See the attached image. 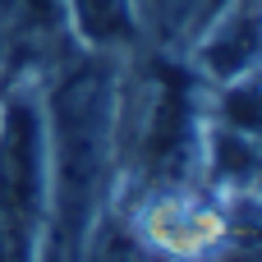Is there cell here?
I'll use <instances>...</instances> for the list:
<instances>
[{"mask_svg":"<svg viewBox=\"0 0 262 262\" xmlns=\"http://www.w3.org/2000/svg\"><path fill=\"white\" fill-rule=\"evenodd\" d=\"M0 115H5V101H0Z\"/></svg>","mask_w":262,"mask_h":262,"instance_id":"5b68a950","label":"cell"},{"mask_svg":"<svg viewBox=\"0 0 262 262\" xmlns=\"http://www.w3.org/2000/svg\"><path fill=\"white\" fill-rule=\"evenodd\" d=\"M60 5H64L69 37L92 55H120L124 60L143 41L134 0H60Z\"/></svg>","mask_w":262,"mask_h":262,"instance_id":"277c9868","label":"cell"},{"mask_svg":"<svg viewBox=\"0 0 262 262\" xmlns=\"http://www.w3.org/2000/svg\"><path fill=\"white\" fill-rule=\"evenodd\" d=\"M120 55L78 51L41 97L46 124V249L41 262H83L120 189Z\"/></svg>","mask_w":262,"mask_h":262,"instance_id":"6da1fadb","label":"cell"},{"mask_svg":"<svg viewBox=\"0 0 262 262\" xmlns=\"http://www.w3.org/2000/svg\"><path fill=\"white\" fill-rule=\"evenodd\" d=\"M124 230L161 262H212L235 235H249L235 230V198L203 193L198 184L134 193Z\"/></svg>","mask_w":262,"mask_h":262,"instance_id":"7a4b0ae2","label":"cell"},{"mask_svg":"<svg viewBox=\"0 0 262 262\" xmlns=\"http://www.w3.org/2000/svg\"><path fill=\"white\" fill-rule=\"evenodd\" d=\"M193 69L216 88L258 69V0H230L193 32Z\"/></svg>","mask_w":262,"mask_h":262,"instance_id":"3957f363","label":"cell"}]
</instances>
